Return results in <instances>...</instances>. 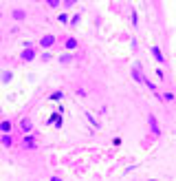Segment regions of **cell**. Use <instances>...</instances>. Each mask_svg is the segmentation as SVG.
<instances>
[{
	"label": "cell",
	"mask_w": 176,
	"mask_h": 181,
	"mask_svg": "<svg viewBox=\"0 0 176 181\" xmlns=\"http://www.w3.org/2000/svg\"><path fill=\"white\" fill-rule=\"evenodd\" d=\"M35 53H38V49H35L33 44H26V49H24L22 55H20V62H31V60H35Z\"/></svg>",
	"instance_id": "1"
},
{
	"label": "cell",
	"mask_w": 176,
	"mask_h": 181,
	"mask_svg": "<svg viewBox=\"0 0 176 181\" xmlns=\"http://www.w3.org/2000/svg\"><path fill=\"white\" fill-rule=\"evenodd\" d=\"M53 44H55V35H51V33L42 35V38H40V42H38V46H42V49H51Z\"/></svg>",
	"instance_id": "2"
},
{
	"label": "cell",
	"mask_w": 176,
	"mask_h": 181,
	"mask_svg": "<svg viewBox=\"0 0 176 181\" xmlns=\"http://www.w3.org/2000/svg\"><path fill=\"white\" fill-rule=\"evenodd\" d=\"M147 124H150V130L154 132V135H161V126L156 124V117H154V115L147 117Z\"/></svg>",
	"instance_id": "3"
},
{
	"label": "cell",
	"mask_w": 176,
	"mask_h": 181,
	"mask_svg": "<svg viewBox=\"0 0 176 181\" xmlns=\"http://www.w3.org/2000/svg\"><path fill=\"white\" fill-rule=\"evenodd\" d=\"M22 148H26V150H29V148H35V139H33L31 132H26V139L22 141Z\"/></svg>",
	"instance_id": "4"
},
{
	"label": "cell",
	"mask_w": 176,
	"mask_h": 181,
	"mask_svg": "<svg viewBox=\"0 0 176 181\" xmlns=\"http://www.w3.org/2000/svg\"><path fill=\"white\" fill-rule=\"evenodd\" d=\"M152 55L156 58V62H159V64H165V58H163V53H161L159 46H152Z\"/></svg>",
	"instance_id": "5"
},
{
	"label": "cell",
	"mask_w": 176,
	"mask_h": 181,
	"mask_svg": "<svg viewBox=\"0 0 176 181\" xmlns=\"http://www.w3.org/2000/svg\"><path fill=\"white\" fill-rule=\"evenodd\" d=\"M64 49H66V51H73V49H77V40H75V38H68V40L64 42Z\"/></svg>",
	"instance_id": "6"
},
{
	"label": "cell",
	"mask_w": 176,
	"mask_h": 181,
	"mask_svg": "<svg viewBox=\"0 0 176 181\" xmlns=\"http://www.w3.org/2000/svg\"><path fill=\"white\" fill-rule=\"evenodd\" d=\"M0 144H2V146H11L13 144L11 135H7V132H5V135H0Z\"/></svg>",
	"instance_id": "7"
},
{
	"label": "cell",
	"mask_w": 176,
	"mask_h": 181,
	"mask_svg": "<svg viewBox=\"0 0 176 181\" xmlns=\"http://www.w3.org/2000/svg\"><path fill=\"white\" fill-rule=\"evenodd\" d=\"M31 126H33V124H31V119H24V121L20 124V128H22V132H31Z\"/></svg>",
	"instance_id": "8"
},
{
	"label": "cell",
	"mask_w": 176,
	"mask_h": 181,
	"mask_svg": "<svg viewBox=\"0 0 176 181\" xmlns=\"http://www.w3.org/2000/svg\"><path fill=\"white\" fill-rule=\"evenodd\" d=\"M24 11H22V9H16V11H13V18H16V20H24Z\"/></svg>",
	"instance_id": "9"
},
{
	"label": "cell",
	"mask_w": 176,
	"mask_h": 181,
	"mask_svg": "<svg viewBox=\"0 0 176 181\" xmlns=\"http://www.w3.org/2000/svg\"><path fill=\"white\" fill-rule=\"evenodd\" d=\"M0 130H2V132H9V130H11V124H9V121H0Z\"/></svg>",
	"instance_id": "10"
},
{
	"label": "cell",
	"mask_w": 176,
	"mask_h": 181,
	"mask_svg": "<svg viewBox=\"0 0 176 181\" xmlns=\"http://www.w3.org/2000/svg\"><path fill=\"white\" fill-rule=\"evenodd\" d=\"M46 5H49V7H53V9H57V7L62 5V0H46Z\"/></svg>",
	"instance_id": "11"
},
{
	"label": "cell",
	"mask_w": 176,
	"mask_h": 181,
	"mask_svg": "<svg viewBox=\"0 0 176 181\" xmlns=\"http://www.w3.org/2000/svg\"><path fill=\"white\" fill-rule=\"evenodd\" d=\"M51 100H55V102H60V100H62V91H55V93L51 95Z\"/></svg>",
	"instance_id": "12"
},
{
	"label": "cell",
	"mask_w": 176,
	"mask_h": 181,
	"mask_svg": "<svg viewBox=\"0 0 176 181\" xmlns=\"http://www.w3.org/2000/svg\"><path fill=\"white\" fill-rule=\"evenodd\" d=\"M62 2H64V7H66V9H71L73 5H75V2H77V0H62Z\"/></svg>",
	"instance_id": "13"
},
{
	"label": "cell",
	"mask_w": 176,
	"mask_h": 181,
	"mask_svg": "<svg viewBox=\"0 0 176 181\" xmlns=\"http://www.w3.org/2000/svg\"><path fill=\"white\" fill-rule=\"evenodd\" d=\"M71 60H73V58H71V55H62V58H60V62H62V64H68Z\"/></svg>",
	"instance_id": "14"
},
{
	"label": "cell",
	"mask_w": 176,
	"mask_h": 181,
	"mask_svg": "<svg viewBox=\"0 0 176 181\" xmlns=\"http://www.w3.org/2000/svg\"><path fill=\"white\" fill-rule=\"evenodd\" d=\"M163 100H165V102H174V95H172V93H165Z\"/></svg>",
	"instance_id": "15"
},
{
	"label": "cell",
	"mask_w": 176,
	"mask_h": 181,
	"mask_svg": "<svg viewBox=\"0 0 176 181\" xmlns=\"http://www.w3.org/2000/svg\"><path fill=\"white\" fill-rule=\"evenodd\" d=\"M0 18H2V9H0Z\"/></svg>",
	"instance_id": "16"
},
{
	"label": "cell",
	"mask_w": 176,
	"mask_h": 181,
	"mask_svg": "<svg viewBox=\"0 0 176 181\" xmlns=\"http://www.w3.org/2000/svg\"><path fill=\"white\" fill-rule=\"evenodd\" d=\"M0 42H2V35H0Z\"/></svg>",
	"instance_id": "17"
}]
</instances>
